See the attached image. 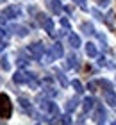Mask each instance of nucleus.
Segmentation results:
<instances>
[{"mask_svg": "<svg viewBox=\"0 0 116 125\" xmlns=\"http://www.w3.org/2000/svg\"><path fill=\"white\" fill-rule=\"evenodd\" d=\"M11 113H13V105H11V100L5 93H0V118L7 120L11 118Z\"/></svg>", "mask_w": 116, "mask_h": 125, "instance_id": "1", "label": "nucleus"}, {"mask_svg": "<svg viewBox=\"0 0 116 125\" xmlns=\"http://www.w3.org/2000/svg\"><path fill=\"white\" fill-rule=\"evenodd\" d=\"M38 21L45 27L46 31H48V34H52V36H54V25H52V20H50V18H46L43 13H39V14H38Z\"/></svg>", "mask_w": 116, "mask_h": 125, "instance_id": "2", "label": "nucleus"}, {"mask_svg": "<svg viewBox=\"0 0 116 125\" xmlns=\"http://www.w3.org/2000/svg\"><path fill=\"white\" fill-rule=\"evenodd\" d=\"M29 52H31L36 59H39V57L45 54V47H43L41 43H32L31 47H29Z\"/></svg>", "mask_w": 116, "mask_h": 125, "instance_id": "3", "label": "nucleus"}, {"mask_svg": "<svg viewBox=\"0 0 116 125\" xmlns=\"http://www.w3.org/2000/svg\"><path fill=\"white\" fill-rule=\"evenodd\" d=\"M4 14L7 16V18H18L20 16V7L18 5H9V7L4 11Z\"/></svg>", "mask_w": 116, "mask_h": 125, "instance_id": "4", "label": "nucleus"}, {"mask_svg": "<svg viewBox=\"0 0 116 125\" xmlns=\"http://www.w3.org/2000/svg\"><path fill=\"white\" fill-rule=\"evenodd\" d=\"M27 79H29V73H25V72H18V73L13 77V81H14L16 84H23V82H27Z\"/></svg>", "mask_w": 116, "mask_h": 125, "instance_id": "5", "label": "nucleus"}, {"mask_svg": "<svg viewBox=\"0 0 116 125\" xmlns=\"http://www.w3.org/2000/svg\"><path fill=\"white\" fill-rule=\"evenodd\" d=\"M68 43H70V47L79 48L80 47V38L77 36V34H70V36H68Z\"/></svg>", "mask_w": 116, "mask_h": 125, "instance_id": "6", "label": "nucleus"}, {"mask_svg": "<svg viewBox=\"0 0 116 125\" xmlns=\"http://www.w3.org/2000/svg\"><path fill=\"white\" fill-rule=\"evenodd\" d=\"M50 54H52V57H63V45L61 43H55L54 47H52Z\"/></svg>", "mask_w": 116, "mask_h": 125, "instance_id": "7", "label": "nucleus"}, {"mask_svg": "<svg viewBox=\"0 0 116 125\" xmlns=\"http://www.w3.org/2000/svg\"><path fill=\"white\" fill-rule=\"evenodd\" d=\"M86 54H88L89 57H96V55H98L96 45L95 43H88V45H86Z\"/></svg>", "mask_w": 116, "mask_h": 125, "instance_id": "8", "label": "nucleus"}, {"mask_svg": "<svg viewBox=\"0 0 116 125\" xmlns=\"http://www.w3.org/2000/svg\"><path fill=\"white\" fill-rule=\"evenodd\" d=\"M50 9H52V13L59 14L61 11H63V5H61L59 0H50Z\"/></svg>", "mask_w": 116, "mask_h": 125, "instance_id": "9", "label": "nucleus"}, {"mask_svg": "<svg viewBox=\"0 0 116 125\" xmlns=\"http://www.w3.org/2000/svg\"><path fill=\"white\" fill-rule=\"evenodd\" d=\"M95 116H96L95 120L102 123V122H104V118H105V109H104L102 105H96V115H95Z\"/></svg>", "mask_w": 116, "mask_h": 125, "instance_id": "10", "label": "nucleus"}, {"mask_svg": "<svg viewBox=\"0 0 116 125\" xmlns=\"http://www.w3.org/2000/svg\"><path fill=\"white\" fill-rule=\"evenodd\" d=\"M11 31H14L18 36H27V34H29V31L25 29V27H21V25H13V27H11Z\"/></svg>", "mask_w": 116, "mask_h": 125, "instance_id": "11", "label": "nucleus"}, {"mask_svg": "<svg viewBox=\"0 0 116 125\" xmlns=\"http://www.w3.org/2000/svg\"><path fill=\"white\" fill-rule=\"evenodd\" d=\"M105 100H107L111 105H116V93L111 91V89H107V93H105Z\"/></svg>", "mask_w": 116, "mask_h": 125, "instance_id": "12", "label": "nucleus"}, {"mask_svg": "<svg viewBox=\"0 0 116 125\" xmlns=\"http://www.w3.org/2000/svg\"><path fill=\"white\" fill-rule=\"evenodd\" d=\"M93 105H95V100H93V96L84 98V111H86V113H88L89 109H93Z\"/></svg>", "mask_w": 116, "mask_h": 125, "instance_id": "13", "label": "nucleus"}, {"mask_svg": "<svg viewBox=\"0 0 116 125\" xmlns=\"http://www.w3.org/2000/svg\"><path fill=\"white\" fill-rule=\"evenodd\" d=\"M20 105H21V109L25 111V113H32V109H31V102H29L27 98H20Z\"/></svg>", "mask_w": 116, "mask_h": 125, "instance_id": "14", "label": "nucleus"}, {"mask_svg": "<svg viewBox=\"0 0 116 125\" xmlns=\"http://www.w3.org/2000/svg\"><path fill=\"white\" fill-rule=\"evenodd\" d=\"M80 29L84 31V34H95V29H93L91 23H82V25H80Z\"/></svg>", "mask_w": 116, "mask_h": 125, "instance_id": "15", "label": "nucleus"}, {"mask_svg": "<svg viewBox=\"0 0 116 125\" xmlns=\"http://www.w3.org/2000/svg\"><path fill=\"white\" fill-rule=\"evenodd\" d=\"M75 107H77V98H72V100H70V102H68V105H66V109H68V111H73V109H75Z\"/></svg>", "mask_w": 116, "mask_h": 125, "instance_id": "16", "label": "nucleus"}, {"mask_svg": "<svg viewBox=\"0 0 116 125\" xmlns=\"http://www.w3.org/2000/svg\"><path fill=\"white\" fill-rule=\"evenodd\" d=\"M72 86L75 88V91H77V93H82V84H80L79 81H73V82H72Z\"/></svg>", "mask_w": 116, "mask_h": 125, "instance_id": "17", "label": "nucleus"}, {"mask_svg": "<svg viewBox=\"0 0 116 125\" xmlns=\"http://www.w3.org/2000/svg\"><path fill=\"white\" fill-rule=\"evenodd\" d=\"M68 64L70 66H77L79 64V59L75 57V55H70V57H68Z\"/></svg>", "mask_w": 116, "mask_h": 125, "instance_id": "18", "label": "nucleus"}, {"mask_svg": "<svg viewBox=\"0 0 116 125\" xmlns=\"http://www.w3.org/2000/svg\"><path fill=\"white\" fill-rule=\"evenodd\" d=\"M0 66H2L4 70H9V62H7V57H2V59H0Z\"/></svg>", "mask_w": 116, "mask_h": 125, "instance_id": "19", "label": "nucleus"}, {"mask_svg": "<svg viewBox=\"0 0 116 125\" xmlns=\"http://www.w3.org/2000/svg\"><path fill=\"white\" fill-rule=\"evenodd\" d=\"M57 75H59V81H61V84H63V86H66V84H68V81L64 79V75H63L61 72H57Z\"/></svg>", "mask_w": 116, "mask_h": 125, "instance_id": "20", "label": "nucleus"}, {"mask_svg": "<svg viewBox=\"0 0 116 125\" xmlns=\"http://www.w3.org/2000/svg\"><path fill=\"white\" fill-rule=\"evenodd\" d=\"M61 25H63V27H66V29H70V21H68L66 18H61Z\"/></svg>", "mask_w": 116, "mask_h": 125, "instance_id": "21", "label": "nucleus"}, {"mask_svg": "<svg viewBox=\"0 0 116 125\" xmlns=\"http://www.w3.org/2000/svg\"><path fill=\"white\" fill-rule=\"evenodd\" d=\"M73 2H77L80 7H84V4H86V0H73Z\"/></svg>", "mask_w": 116, "mask_h": 125, "instance_id": "22", "label": "nucleus"}, {"mask_svg": "<svg viewBox=\"0 0 116 125\" xmlns=\"http://www.w3.org/2000/svg\"><path fill=\"white\" fill-rule=\"evenodd\" d=\"M61 122H63V123H70V116H63Z\"/></svg>", "mask_w": 116, "mask_h": 125, "instance_id": "23", "label": "nucleus"}, {"mask_svg": "<svg viewBox=\"0 0 116 125\" xmlns=\"http://www.w3.org/2000/svg\"><path fill=\"white\" fill-rule=\"evenodd\" d=\"M7 47V43H4V41H0V52H2V50Z\"/></svg>", "mask_w": 116, "mask_h": 125, "instance_id": "24", "label": "nucleus"}, {"mask_svg": "<svg viewBox=\"0 0 116 125\" xmlns=\"http://www.w3.org/2000/svg\"><path fill=\"white\" fill-rule=\"evenodd\" d=\"M98 4H100L102 7H105V5H107V0H98Z\"/></svg>", "mask_w": 116, "mask_h": 125, "instance_id": "25", "label": "nucleus"}]
</instances>
